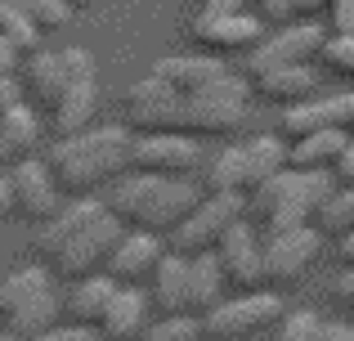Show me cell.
I'll use <instances>...</instances> for the list:
<instances>
[{
  "mask_svg": "<svg viewBox=\"0 0 354 341\" xmlns=\"http://www.w3.org/2000/svg\"><path fill=\"white\" fill-rule=\"evenodd\" d=\"M50 175L59 184V193H95L108 189L117 175L130 171V131L126 126H99V131H77L63 135L50 149Z\"/></svg>",
  "mask_w": 354,
  "mask_h": 341,
  "instance_id": "cell-2",
  "label": "cell"
},
{
  "mask_svg": "<svg viewBox=\"0 0 354 341\" xmlns=\"http://www.w3.org/2000/svg\"><path fill=\"white\" fill-rule=\"evenodd\" d=\"M166 243L162 234H148V229H121V238L113 243V252H108L104 261V274H113L117 283H144L148 274H153V265L162 261Z\"/></svg>",
  "mask_w": 354,
  "mask_h": 341,
  "instance_id": "cell-13",
  "label": "cell"
},
{
  "mask_svg": "<svg viewBox=\"0 0 354 341\" xmlns=\"http://www.w3.org/2000/svg\"><path fill=\"white\" fill-rule=\"evenodd\" d=\"M337 301L350 310V319H354V265H350V270L337 279Z\"/></svg>",
  "mask_w": 354,
  "mask_h": 341,
  "instance_id": "cell-39",
  "label": "cell"
},
{
  "mask_svg": "<svg viewBox=\"0 0 354 341\" xmlns=\"http://www.w3.org/2000/svg\"><path fill=\"white\" fill-rule=\"evenodd\" d=\"M32 341H99V328H86V324H68V328H45V333H36Z\"/></svg>",
  "mask_w": 354,
  "mask_h": 341,
  "instance_id": "cell-35",
  "label": "cell"
},
{
  "mask_svg": "<svg viewBox=\"0 0 354 341\" xmlns=\"http://www.w3.org/2000/svg\"><path fill=\"white\" fill-rule=\"evenodd\" d=\"M0 131H5L9 149H14L18 158H27V153H36V144H41V113H36L32 104H23V95H18L14 104L0 108Z\"/></svg>",
  "mask_w": 354,
  "mask_h": 341,
  "instance_id": "cell-27",
  "label": "cell"
},
{
  "mask_svg": "<svg viewBox=\"0 0 354 341\" xmlns=\"http://www.w3.org/2000/svg\"><path fill=\"white\" fill-rule=\"evenodd\" d=\"M14 99H18V81L14 77H0V108L14 104Z\"/></svg>",
  "mask_w": 354,
  "mask_h": 341,
  "instance_id": "cell-45",
  "label": "cell"
},
{
  "mask_svg": "<svg viewBox=\"0 0 354 341\" xmlns=\"http://www.w3.org/2000/svg\"><path fill=\"white\" fill-rule=\"evenodd\" d=\"M63 68H68V86H63L59 104L50 108V122H54V135H59V140L86 131L95 108H99V72H95L90 50H81V45L63 50Z\"/></svg>",
  "mask_w": 354,
  "mask_h": 341,
  "instance_id": "cell-6",
  "label": "cell"
},
{
  "mask_svg": "<svg viewBox=\"0 0 354 341\" xmlns=\"http://www.w3.org/2000/svg\"><path fill=\"white\" fill-rule=\"evenodd\" d=\"M350 122H354V90L328 95V99L310 95V99H301V104H292L283 113V135L287 140H301V135L323 131V126H346L350 131Z\"/></svg>",
  "mask_w": 354,
  "mask_h": 341,
  "instance_id": "cell-14",
  "label": "cell"
},
{
  "mask_svg": "<svg viewBox=\"0 0 354 341\" xmlns=\"http://www.w3.org/2000/svg\"><path fill=\"white\" fill-rule=\"evenodd\" d=\"M0 341H18V337H14V333H0Z\"/></svg>",
  "mask_w": 354,
  "mask_h": 341,
  "instance_id": "cell-49",
  "label": "cell"
},
{
  "mask_svg": "<svg viewBox=\"0 0 354 341\" xmlns=\"http://www.w3.org/2000/svg\"><path fill=\"white\" fill-rule=\"evenodd\" d=\"M238 216H247V193H202V202L166 234V247L180 256H202L216 252V243L225 238V229Z\"/></svg>",
  "mask_w": 354,
  "mask_h": 341,
  "instance_id": "cell-5",
  "label": "cell"
},
{
  "mask_svg": "<svg viewBox=\"0 0 354 341\" xmlns=\"http://www.w3.org/2000/svg\"><path fill=\"white\" fill-rule=\"evenodd\" d=\"M242 9H247V0H207L202 14H242Z\"/></svg>",
  "mask_w": 354,
  "mask_h": 341,
  "instance_id": "cell-42",
  "label": "cell"
},
{
  "mask_svg": "<svg viewBox=\"0 0 354 341\" xmlns=\"http://www.w3.org/2000/svg\"><path fill=\"white\" fill-rule=\"evenodd\" d=\"M90 5H95V0H68V9H72V14H77V9H90Z\"/></svg>",
  "mask_w": 354,
  "mask_h": 341,
  "instance_id": "cell-48",
  "label": "cell"
},
{
  "mask_svg": "<svg viewBox=\"0 0 354 341\" xmlns=\"http://www.w3.org/2000/svg\"><path fill=\"white\" fill-rule=\"evenodd\" d=\"M121 288V283L113 279V274H86V279H77V288H72L68 297V324H86V328H99V319H104L108 301H113V292Z\"/></svg>",
  "mask_w": 354,
  "mask_h": 341,
  "instance_id": "cell-23",
  "label": "cell"
},
{
  "mask_svg": "<svg viewBox=\"0 0 354 341\" xmlns=\"http://www.w3.org/2000/svg\"><path fill=\"white\" fill-rule=\"evenodd\" d=\"M59 297L50 288V274L41 265H27V270L9 274L0 283V324L5 333H14L18 341H32L36 333L59 324Z\"/></svg>",
  "mask_w": 354,
  "mask_h": 341,
  "instance_id": "cell-4",
  "label": "cell"
},
{
  "mask_svg": "<svg viewBox=\"0 0 354 341\" xmlns=\"http://www.w3.org/2000/svg\"><path fill=\"white\" fill-rule=\"evenodd\" d=\"M242 149H247V193L260 189L265 180H274L278 171H287V140L283 135H256Z\"/></svg>",
  "mask_w": 354,
  "mask_h": 341,
  "instance_id": "cell-26",
  "label": "cell"
},
{
  "mask_svg": "<svg viewBox=\"0 0 354 341\" xmlns=\"http://www.w3.org/2000/svg\"><path fill=\"white\" fill-rule=\"evenodd\" d=\"M332 175H337V184H354V135H350L346 149H341V158L332 162Z\"/></svg>",
  "mask_w": 354,
  "mask_h": 341,
  "instance_id": "cell-38",
  "label": "cell"
},
{
  "mask_svg": "<svg viewBox=\"0 0 354 341\" xmlns=\"http://www.w3.org/2000/svg\"><path fill=\"white\" fill-rule=\"evenodd\" d=\"M328 18H332V32L354 36V0H332V5H328Z\"/></svg>",
  "mask_w": 354,
  "mask_h": 341,
  "instance_id": "cell-36",
  "label": "cell"
},
{
  "mask_svg": "<svg viewBox=\"0 0 354 341\" xmlns=\"http://www.w3.org/2000/svg\"><path fill=\"white\" fill-rule=\"evenodd\" d=\"M27 95L36 99V108H54L68 86V68H63V50H32L23 63Z\"/></svg>",
  "mask_w": 354,
  "mask_h": 341,
  "instance_id": "cell-21",
  "label": "cell"
},
{
  "mask_svg": "<svg viewBox=\"0 0 354 341\" xmlns=\"http://www.w3.org/2000/svg\"><path fill=\"white\" fill-rule=\"evenodd\" d=\"M0 41L5 45H14L18 54H32V50H41V32H36L32 23H27L18 9H9V5H0Z\"/></svg>",
  "mask_w": 354,
  "mask_h": 341,
  "instance_id": "cell-32",
  "label": "cell"
},
{
  "mask_svg": "<svg viewBox=\"0 0 354 341\" xmlns=\"http://www.w3.org/2000/svg\"><path fill=\"white\" fill-rule=\"evenodd\" d=\"M251 81H256V90L269 99V104H283V108L301 104V99H310L314 90H319V77L310 72V63H292V68L260 72V77H251Z\"/></svg>",
  "mask_w": 354,
  "mask_h": 341,
  "instance_id": "cell-24",
  "label": "cell"
},
{
  "mask_svg": "<svg viewBox=\"0 0 354 341\" xmlns=\"http://www.w3.org/2000/svg\"><path fill=\"white\" fill-rule=\"evenodd\" d=\"M319 341H354V324H323Z\"/></svg>",
  "mask_w": 354,
  "mask_h": 341,
  "instance_id": "cell-41",
  "label": "cell"
},
{
  "mask_svg": "<svg viewBox=\"0 0 354 341\" xmlns=\"http://www.w3.org/2000/svg\"><path fill=\"white\" fill-rule=\"evenodd\" d=\"M202 184H193V175H144L126 171L108 184L104 207L113 211L121 225L148 229V234H171L184 216L202 202Z\"/></svg>",
  "mask_w": 354,
  "mask_h": 341,
  "instance_id": "cell-1",
  "label": "cell"
},
{
  "mask_svg": "<svg viewBox=\"0 0 354 341\" xmlns=\"http://www.w3.org/2000/svg\"><path fill=\"white\" fill-rule=\"evenodd\" d=\"M198 341H207V337H198Z\"/></svg>",
  "mask_w": 354,
  "mask_h": 341,
  "instance_id": "cell-50",
  "label": "cell"
},
{
  "mask_svg": "<svg viewBox=\"0 0 354 341\" xmlns=\"http://www.w3.org/2000/svg\"><path fill=\"white\" fill-rule=\"evenodd\" d=\"M265 36V23L242 14H198L193 18V41L207 45V50H251V45Z\"/></svg>",
  "mask_w": 354,
  "mask_h": 341,
  "instance_id": "cell-17",
  "label": "cell"
},
{
  "mask_svg": "<svg viewBox=\"0 0 354 341\" xmlns=\"http://www.w3.org/2000/svg\"><path fill=\"white\" fill-rule=\"evenodd\" d=\"M121 220L113 216V211H104L99 220H90L81 234H72L68 243H63V252L54 256V265H59V274L63 279H86V274H99L104 270V261H108V252H113V243L121 238Z\"/></svg>",
  "mask_w": 354,
  "mask_h": 341,
  "instance_id": "cell-12",
  "label": "cell"
},
{
  "mask_svg": "<svg viewBox=\"0 0 354 341\" xmlns=\"http://www.w3.org/2000/svg\"><path fill=\"white\" fill-rule=\"evenodd\" d=\"M256 5L269 23H292L296 18V0H256Z\"/></svg>",
  "mask_w": 354,
  "mask_h": 341,
  "instance_id": "cell-37",
  "label": "cell"
},
{
  "mask_svg": "<svg viewBox=\"0 0 354 341\" xmlns=\"http://www.w3.org/2000/svg\"><path fill=\"white\" fill-rule=\"evenodd\" d=\"M207 189L211 193H247V149L242 144L220 149V158L207 171Z\"/></svg>",
  "mask_w": 354,
  "mask_h": 341,
  "instance_id": "cell-29",
  "label": "cell"
},
{
  "mask_svg": "<svg viewBox=\"0 0 354 341\" xmlns=\"http://www.w3.org/2000/svg\"><path fill=\"white\" fill-rule=\"evenodd\" d=\"M337 189V175L332 171H278L274 180H265L260 189H251L247 202V216L260 220V225L274 234V229H296V225H310L314 211L323 207V198Z\"/></svg>",
  "mask_w": 354,
  "mask_h": 341,
  "instance_id": "cell-3",
  "label": "cell"
},
{
  "mask_svg": "<svg viewBox=\"0 0 354 341\" xmlns=\"http://www.w3.org/2000/svg\"><path fill=\"white\" fill-rule=\"evenodd\" d=\"M18 158V153L14 149H9V140H5V131H0V167H5V162H14Z\"/></svg>",
  "mask_w": 354,
  "mask_h": 341,
  "instance_id": "cell-47",
  "label": "cell"
},
{
  "mask_svg": "<svg viewBox=\"0 0 354 341\" xmlns=\"http://www.w3.org/2000/svg\"><path fill=\"white\" fill-rule=\"evenodd\" d=\"M341 261L354 265V229H346V234H341Z\"/></svg>",
  "mask_w": 354,
  "mask_h": 341,
  "instance_id": "cell-46",
  "label": "cell"
},
{
  "mask_svg": "<svg viewBox=\"0 0 354 341\" xmlns=\"http://www.w3.org/2000/svg\"><path fill=\"white\" fill-rule=\"evenodd\" d=\"M323 41H328V32H323L314 18H301V23H283L274 36H260V41L251 45L247 72H251V77H260V72H274V68L310 63V59H319Z\"/></svg>",
  "mask_w": 354,
  "mask_h": 341,
  "instance_id": "cell-9",
  "label": "cell"
},
{
  "mask_svg": "<svg viewBox=\"0 0 354 341\" xmlns=\"http://www.w3.org/2000/svg\"><path fill=\"white\" fill-rule=\"evenodd\" d=\"M225 270H220L216 252H202V256H189V315H207L211 306L225 301Z\"/></svg>",
  "mask_w": 354,
  "mask_h": 341,
  "instance_id": "cell-25",
  "label": "cell"
},
{
  "mask_svg": "<svg viewBox=\"0 0 354 341\" xmlns=\"http://www.w3.org/2000/svg\"><path fill=\"white\" fill-rule=\"evenodd\" d=\"M319 328H323V319L314 310H283L274 341H319Z\"/></svg>",
  "mask_w": 354,
  "mask_h": 341,
  "instance_id": "cell-33",
  "label": "cell"
},
{
  "mask_svg": "<svg viewBox=\"0 0 354 341\" xmlns=\"http://www.w3.org/2000/svg\"><path fill=\"white\" fill-rule=\"evenodd\" d=\"M0 5L18 9V14L36 27V32H63V27L72 23L68 0H0Z\"/></svg>",
  "mask_w": 354,
  "mask_h": 341,
  "instance_id": "cell-30",
  "label": "cell"
},
{
  "mask_svg": "<svg viewBox=\"0 0 354 341\" xmlns=\"http://www.w3.org/2000/svg\"><path fill=\"white\" fill-rule=\"evenodd\" d=\"M14 72H18V50L0 41V77H14Z\"/></svg>",
  "mask_w": 354,
  "mask_h": 341,
  "instance_id": "cell-43",
  "label": "cell"
},
{
  "mask_svg": "<svg viewBox=\"0 0 354 341\" xmlns=\"http://www.w3.org/2000/svg\"><path fill=\"white\" fill-rule=\"evenodd\" d=\"M198 337H207V333H202V319L189 315V310L162 315L157 324H148L144 333H139V341H198Z\"/></svg>",
  "mask_w": 354,
  "mask_h": 341,
  "instance_id": "cell-31",
  "label": "cell"
},
{
  "mask_svg": "<svg viewBox=\"0 0 354 341\" xmlns=\"http://www.w3.org/2000/svg\"><path fill=\"white\" fill-rule=\"evenodd\" d=\"M153 72H157V77H162L171 90L189 95V90H202V86H211V81H220L229 68H225L220 59H211V54H175V59H162Z\"/></svg>",
  "mask_w": 354,
  "mask_h": 341,
  "instance_id": "cell-22",
  "label": "cell"
},
{
  "mask_svg": "<svg viewBox=\"0 0 354 341\" xmlns=\"http://www.w3.org/2000/svg\"><path fill=\"white\" fill-rule=\"evenodd\" d=\"M283 319V297L274 292H242L234 301H220L202 315V333L216 337V341H242V337H256L265 328H274Z\"/></svg>",
  "mask_w": 354,
  "mask_h": 341,
  "instance_id": "cell-7",
  "label": "cell"
},
{
  "mask_svg": "<svg viewBox=\"0 0 354 341\" xmlns=\"http://www.w3.org/2000/svg\"><path fill=\"white\" fill-rule=\"evenodd\" d=\"M148 306H157L162 315H180L189 310V256L166 247L162 261L148 274Z\"/></svg>",
  "mask_w": 354,
  "mask_h": 341,
  "instance_id": "cell-19",
  "label": "cell"
},
{
  "mask_svg": "<svg viewBox=\"0 0 354 341\" xmlns=\"http://www.w3.org/2000/svg\"><path fill=\"white\" fill-rule=\"evenodd\" d=\"M148 328V292H139V283H121L108 301L104 319H99V337L104 341H139Z\"/></svg>",
  "mask_w": 354,
  "mask_h": 341,
  "instance_id": "cell-18",
  "label": "cell"
},
{
  "mask_svg": "<svg viewBox=\"0 0 354 341\" xmlns=\"http://www.w3.org/2000/svg\"><path fill=\"white\" fill-rule=\"evenodd\" d=\"M14 175V198H18V211H23L27 220H50L54 211H59V184H54V175L45 162H36L32 153L27 158H18V167L9 171Z\"/></svg>",
  "mask_w": 354,
  "mask_h": 341,
  "instance_id": "cell-15",
  "label": "cell"
},
{
  "mask_svg": "<svg viewBox=\"0 0 354 341\" xmlns=\"http://www.w3.org/2000/svg\"><path fill=\"white\" fill-rule=\"evenodd\" d=\"M319 234H332V238H341L346 229H354V184H337V189L323 198V207L314 211V220H310Z\"/></svg>",
  "mask_w": 354,
  "mask_h": 341,
  "instance_id": "cell-28",
  "label": "cell"
},
{
  "mask_svg": "<svg viewBox=\"0 0 354 341\" xmlns=\"http://www.w3.org/2000/svg\"><path fill=\"white\" fill-rule=\"evenodd\" d=\"M323 234L314 225H296V229H274L265 238V283L287 288V283L305 279L314 261H319Z\"/></svg>",
  "mask_w": 354,
  "mask_h": 341,
  "instance_id": "cell-11",
  "label": "cell"
},
{
  "mask_svg": "<svg viewBox=\"0 0 354 341\" xmlns=\"http://www.w3.org/2000/svg\"><path fill=\"white\" fill-rule=\"evenodd\" d=\"M350 144L346 126H323V131H310L301 140L287 144V167L296 171H332V162L341 158V149Z\"/></svg>",
  "mask_w": 354,
  "mask_h": 341,
  "instance_id": "cell-20",
  "label": "cell"
},
{
  "mask_svg": "<svg viewBox=\"0 0 354 341\" xmlns=\"http://www.w3.org/2000/svg\"><path fill=\"white\" fill-rule=\"evenodd\" d=\"M332 0H296V18H314V14H323Z\"/></svg>",
  "mask_w": 354,
  "mask_h": 341,
  "instance_id": "cell-44",
  "label": "cell"
},
{
  "mask_svg": "<svg viewBox=\"0 0 354 341\" xmlns=\"http://www.w3.org/2000/svg\"><path fill=\"white\" fill-rule=\"evenodd\" d=\"M319 59H323V68H328V72L354 77V36H341V32H332L328 41H323Z\"/></svg>",
  "mask_w": 354,
  "mask_h": 341,
  "instance_id": "cell-34",
  "label": "cell"
},
{
  "mask_svg": "<svg viewBox=\"0 0 354 341\" xmlns=\"http://www.w3.org/2000/svg\"><path fill=\"white\" fill-rule=\"evenodd\" d=\"M104 211H108L104 198H95V193H77L68 207H59L50 220H41V229H36V252L54 261V256L63 252V243H68L72 234H81L90 220H99Z\"/></svg>",
  "mask_w": 354,
  "mask_h": 341,
  "instance_id": "cell-16",
  "label": "cell"
},
{
  "mask_svg": "<svg viewBox=\"0 0 354 341\" xmlns=\"http://www.w3.org/2000/svg\"><path fill=\"white\" fill-rule=\"evenodd\" d=\"M216 261L225 270V283L238 292H256L265 288V243H260L251 216H238L225 229V238L216 243Z\"/></svg>",
  "mask_w": 354,
  "mask_h": 341,
  "instance_id": "cell-10",
  "label": "cell"
},
{
  "mask_svg": "<svg viewBox=\"0 0 354 341\" xmlns=\"http://www.w3.org/2000/svg\"><path fill=\"white\" fill-rule=\"evenodd\" d=\"M18 211V198H14V175H0V216Z\"/></svg>",
  "mask_w": 354,
  "mask_h": 341,
  "instance_id": "cell-40",
  "label": "cell"
},
{
  "mask_svg": "<svg viewBox=\"0 0 354 341\" xmlns=\"http://www.w3.org/2000/svg\"><path fill=\"white\" fill-rule=\"evenodd\" d=\"M202 167V149L180 131H139L130 135V171L144 175H193Z\"/></svg>",
  "mask_w": 354,
  "mask_h": 341,
  "instance_id": "cell-8",
  "label": "cell"
}]
</instances>
